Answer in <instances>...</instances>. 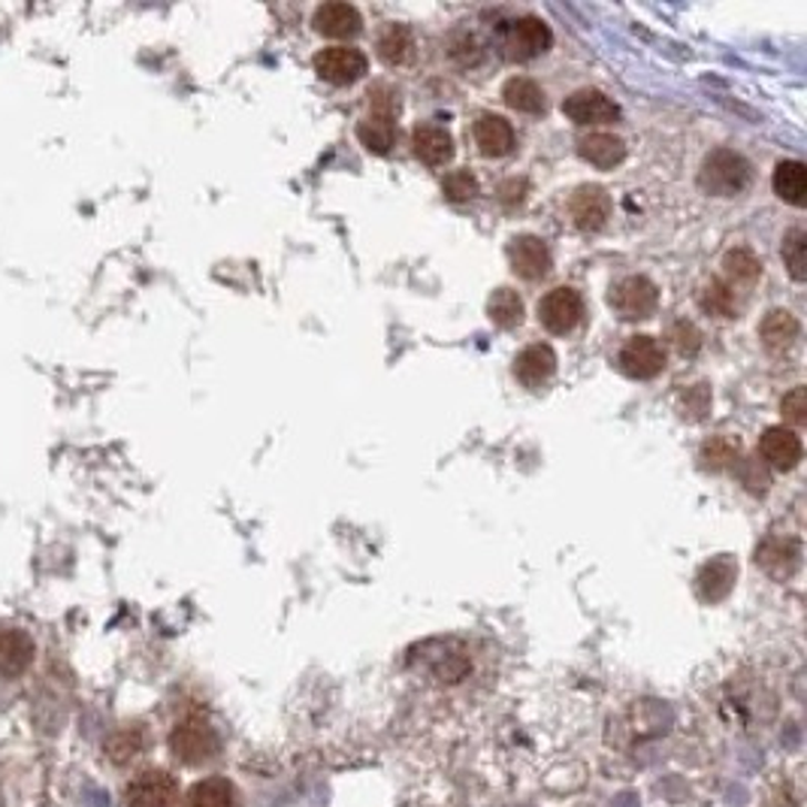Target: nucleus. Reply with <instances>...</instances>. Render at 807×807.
I'll return each mask as SVG.
<instances>
[{
  "instance_id": "nucleus-9",
  "label": "nucleus",
  "mask_w": 807,
  "mask_h": 807,
  "mask_svg": "<svg viewBox=\"0 0 807 807\" xmlns=\"http://www.w3.org/2000/svg\"><path fill=\"white\" fill-rule=\"evenodd\" d=\"M617 366L623 376L647 381L665 369V348L653 336H632L630 343L620 348Z\"/></svg>"
},
{
  "instance_id": "nucleus-17",
  "label": "nucleus",
  "mask_w": 807,
  "mask_h": 807,
  "mask_svg": "<svg viewBox=\"0 0 807 807\" xmlns=\"http://www.w3.org/2000/svg\"><path fill=\"white\" fill-rule=\"evenodd\" d=\"M556 372V355L551 345L535 343L527 345L518 357H514V376L523 388H542Z\"/></svg>"
},
{
  "instance_id": "nucleus-16",
  "label": "nucleus",
  "mask_w": 807,
  "mask_h": 807,
  "mask_svg": "<svg viewBox=\"0 0 807 807\" xmlns=\"http://www.w3.org/2000/svg\"><path fill=\"white\" fill-rule=\"evenodd\" d=\"M756 563L763 565V572H768L777 581L796 575L798 563H801V548L796 539H786V535H772L759 544L756 551Z\"/></svg>"
},
{
  "instance_id": "nucleus-4",
  "label": "nucleus",
  "mask_w": 807,
  "mask_h": 807,
  "mask_svg": "<svg viewBox=\"0 0 807 807\" xmlns=\"http://www.w3.org/2000/svg\"><path fill=\"white\" fill-rule=\"evenodd\" d=\"M539 321L553 336H569L584 321V297L575 288H553L539 303Z\"/></svg>"
},
{
  "instance_id": "nucleus-22",
  "label": "nucleus",
  "mask_w": 807,
  "mask_h": 807,
  "mask_svg": "<svg viewBox=\"0 0 807 807\" xmlns=\"http://www.w3.org/2000/svg\"><path fill=\"white\" fill-rule=\"evenodd\" d=\"M798 330H801V324H798V318L793 311L775 309L768 311L763 318V324H759V339H763V345L768 351L780 355L786 348H793V343L798 339Z\"/></svg>"
},
{
  "instance_id": "nucleus-11",
  "label": "nucleus",
  "mask_w": 807,
  "mask_h": 807,
  "mask_svg": "<svg viewBox=\"0 0 807 807\" xmlns=\"http://www.w3.org/2000/svg\"><path fill=\"white\" fill-rule=\"evenodd\" d=\"M563 115L575 124H611L620 119V106L599 89H578L563 100Z\"/></svg>"
},
{
  "instance_id": "nucleus-36",
  "label": "nucleus",
  "mask_w": 807,
  "mask_h": 807,
  "mask_svg": "<svg viewBox=\"0 0 807 807\" xmlns=\"http://www.w3.org/2000/svg\"><path fill=\"white\" fill-rule=\"evenodd\" d=\"M369 112L381 115V119H394L399 112V94L397 89H390L388 82H378L369 89Z\"/></svg>"
},
{
  "instance_id": "nucleus-34",
  "label": "nucleus",
  "mask_w": 807,
  "mask_h": 807,
  "mask_svg": "<svg viewBox=\"0 0 807 807\" xmlns=\"http://www.w3.org/2000/svg\"><path fill=\"white\" fill-rule=\"evenodd\" d=\"M478 191H481V185H478V178L469 170H451L442 178V194L451 203H469L472 197H478Z\"/></svg>"
},
{
  "instance_id": "nucleus-5",
  "label": "nucleus",
  "mask_w": 807,
  "mask_h": 807,
  "mask_svg": "<svg viewBox=\"0 0 807 807\" xmlns=\"http://www.w3.org/2000/svg\"><path fill=\"white\" fill-rule=\"evenodd\" d=\"M311 64H315V73L330 85H351L357 79H364L369 70V61L355 45H327L315 55Z\"/></svg>"
},
{
  "instance_id": "nucleus-29",
  "label": "nucleus",
  "mask_w": 807,
  "mask_h": 807,
  "mask_svg": "<svg viewBox=\"0 0 807 807\" xmlns=\"http://www.w3.org/2000/svg\"><path fill=\"white\" fill-rule=\"evenodd\" d=\"M487 315L490 321L502 327V330H511L523 321V299L518 297V290L511 288H497L487 299Z\"/></svg>"
},
{
  "instance_id": "nucleus-20",
  "label": "nucleus",
  "mask_w": 807,
  "mask_h": 807,
  "mask_svg": "<svg viewBox=\"0 0 807 807\" xmlns=\"http://www.w3.org/2000/svg\"><path fill=\"white\" fill-rule=\"evenodd\" d=\"M578 155L596 170H614L626 157V145L614 133H590L578 140Z\"/></svg>"
},
{
  "instance_id": "nucleus-37",
  "label": "nucleus",
  "mask_w": 807,
  "mask_h": 807,
  "mask_svg": "<svg viewBox=\"0 0 807 807\" xmlns=\"http://www.w3.org/2000/svg\"><path fill=\"white\" fill-rule=\"evenodd\" d=\"M780 411H784V418L793 423V427H801L807 420V394L805 388H793L780 399Z\"/></svg>"
},
{
  "instance_id": "nucleus-15",
  "label": "nucleus",
  "mask_w": 807,
  "mask_h": 807,
  "mask_svg": "<svg viewBox=\"0 0 807 807\" xmlns=\"http://www.w3.org/2000/svg\"><path fill=\"white\" fill-rule=\"evenodd\" d=\"M735 578H738V565H735V560L726 556V553H719V556H714V560H708V563L698 569L696 575L698 599L708 602V605L723 602V599L732 593Z\"/></svg>"
},
{
  "instance_id": "nucleus-24",
  "label": "nucleus",
  "mask_w": 807,
  "mask_h": 807,
  "mask_svg": "<svg viewBox=\"0 0 807 807\" xmlns=\"http://www.w3.org/2000/svg\"><path fill=\"white\" fill-rule=\"evenodd\" d=\"M723 273L729 278V288H753L763 278V261L750 248H732L723 257Z\"/></svg>"
},
{
  "instance_id": "nucleus-35",
  "label": "nucleus",
  "mask_w": 807,
  "mask_h": 807,
  "mask_svg": "<svg viewBox=\"0 0 807 807\" xmlns=\"http://www.w3.org/2000/svg\"><path fill=\"white\" fill-rule=\"evenodd\" d=\"M711 411L708 385H693L681 394V415L686 420H702Z\"/></svg>"
},
{
  "instance_id": "nucleus-26",
  "label": "nucleus",
  "mask_w": 807,
  "mask_h": 807,
  "mask_svg": "<svg viewBox=\"0 0 807 807\" xmlns=\"http://www.w3.org/2000/svg\"><path fill=\"white\" fill-rule=\"evenodd\" d=\"M502 100L505 106L514 112H527V115H539L544 110V91L539 89L535 79L514 76L502 85Z\"/></svg>"
},
{
  "instance_id": "nucleus-23",
  "label": "nucleus",
  "mask_w": 807,
  "mask_h": 807,
  "mask_svg": "<svg viewBox=\"0 0 807 807\" xmlns=\"http://www.w3.org/2000/svg\"><path fill=\"white\" fill-rule=\"evenodd\" d=\"M775 194L789 206H805L807 194V170L801 161H780L772 176Z\"/></svg>"
},
{
  "instance_id": "nucleus-1",
  "label": "nucleus",
  "mask_w": 807,
  "mask_h": 807,
  "mask_svg": "<svg viewBox=\"0 0 807 807\" xmlns=\"http://www.w3.org/2000/svg\"><path fill=\"white\" fill-rule=\"evenodd\" d=\"M750 164L732 149H717L705 157L702 173H698V185L714 194V197H735L750 185Z\"/></svg>"
},
{
  "instance_id": "nucleus-3",
  "label": "nucleus",
  "mask_w": 807,
  "mask_h": 807,
  "mask_svg": "<svg viewBox=\"0 0 807 807\" xmlns=\"http://www.w3.org/2000/svg\"><path fill=\"white\" fill-rule=\"evenodd\" d=\"M609 303L623 321H644L660 306V288L647 276H626L611 288Z\"/></svg>"
},
{
  "instance_id": "nucleus-12",
  "label": "nucleus",
  "mask_w": 807,
  "mask_h": 807,
  "mask_svg": "<svg viewBox=\"0 0 807 807\" xmlns=\"http://www.w3.org/2000/svg\"><path fill=\"white\" fill-rule=\"evenodd\" d=\"M511 273L523 282H539L551 273V248L539 236H514L509 243Z\"/></svg>"
},
{
  "instance_id": "nucleus-31",
  "label": "nucleus",
  "mask_w": 807,
  "mask_h": 807,
  "mask_svg": "<svg viewBox=\"0 0 807 807\" xmlns=\"http://www.w3.org/2000/svg\"><path fill=\"white\" fill-rule=\"evenodd\" d=\"M698 303H702V309L717 315V318H735L738 315V299H735V290L726 282H711V285H705Z\"/></svg>"
},
{
  "instance_id": "nucleus-33",
  "label": "nucleus",
  "mask_w": 807,
  "mask_h": 807,
  "mask_svg": "<svg viewBox=\"0 0 807 807\" xmlns=\"http://www.w3.org/2000/svg\"><path fill=\"white\" fill-rule=\"evenodd\" d=\"M784 261H786V269H789V276L796 278V282H805V276H807V233L801 231V227H796V231L786 233Z\"/></svg>"
},
{
  "instance_id": "nucleus-19",
  "label": "nucleus",
  "mask_w": 807,
  "mask_h": 807,
  "mask_svg": "<svg viewBox=\"0 0 807 807\" xmlns=\"http://www.w3.org/2000/svg\"><path fill=\"white\" fill-rule=\"evenodd\" d=\"M411 152L427 166H445L453 157L451 133L439 124H418L411 131Z\"/></svg>"
},
{
  "instance_id": "nucleus-6",
  "label": "nucleus",
  "mask_w": 807,
  "mask_h": 807,
  "mask_svg": "<svg viewBox=\"0 0 807 807\" xmlns=\"http://www.w3.org/2000/svg\"><path fill=\"white\" fill-rule=\"evenodd\" d=\"M551 43V28L539 16H520L518 22H511L505 40H502V49L511 61H532V58L544 55Z\"/></svg>"
},
{
  "instance_id": "nucleus-8",
  "label": "nucleus",
  "mask_w": 807,
  "mask_h": 807,
  "mask_svg": "<svg viewBox=\"0 0 807 807\" xmlns=\"http://www.w3.org/2000/svg\"><path fill=\"white\" fill-rule=\"evenodd\" d=\"M178 798L176 777L161 768L136 775L124 789V807H173Z\"/></svg>"
},
{
  "instance_id": "nucleus-13",
  "label": "nucleus",
  "mask_w": 807,
  "mask_h": 807,
  "mask_svg": "<svg viewBox=\"0 0 807 807\" xmlns=\"http://www.w3.org/2000/svg\"><path fill=\"white\" fill-rule=\"evenodd\" d=\"M472 136H476L478 152L484 157H505L514 152L518 145V136H514V127H511L509 119H502L497 112H484L478 115L476 127H472Z\"/></svg>"
},
{
  "instance_id": "nucleus-18",
  "label": "nucleus",
  "mask_w": 807,
  "mask_h": 807,
  "mask_svg": "<svg viewBox=\"0 0 807 807\" xmlns=\"http://www.w3.org/2000/svg\"><path fill=\"white\" fill-rule=\"evenodd\" d=\"M311 24H315V31L324 33V37H333V40H348V37H357V33L364 31L360 12L351 3H339V0L318 7Z\"/></svg>"
},
{
  "instance_id": "nucleus-21",
  "label": "nucleus",
  "mask_w": 807,
  "mask_h": 807,
  "mask_svg": "<svg viewBox=\"0 0 807 807\" xmlns=\"http://www.w3.org/2000/svg\"><path fill=\"white\" fill-rule=\"evenodd\" d=\"M33 660L31 635L22 630H0V677H19Z\"/></svg>"
},
{
  "instance_id": "nucleus-25",
  "label": "nucleus",
  "mask_w": 807,
  "mask_h": 807,
  "mask_svg": "<svg viewBox=\"0 0 807 807\" xmlns=\"http://www.w3.org/2000/svg\"><path fill=\"white\" fill-rule=\"evenodd\" d=\"M415 55V37L406 24H388L378 37V58L388 67L409 64Z\"/></svg>"
},
{
  "instance_id": "nucleus-30",
  "label": "nucleus",
  "mask_w": 807,
  "mask_h": 807,
  "mask_svg": "<svg viewBox=\"0 0 807 807\" xmlns=\"http://www.w3.org/2000/svg\"><path fill=\"white\" fill-rule=\"evenodd\" d=\"M738 453H742L738 439H732V436H714V439L702 445V463H705V469L723 472V469H735V466L742 463Z\"/></svg>"
},
{
  "instance_id": "nucleus-27",
  "label": "nucleus",
  "mask_w": 807,
  "mask_h": 807,
  "mask_svg": "<svg viewBox=\"0 0 807 807\" xmlns=\"http://www.w3.org/2000/svg\"><path fill=\"white\" fill-rule=\"evenodd\" d=\"M357 140L372 152V155H388L397 140V127L394 119H381V115H366L364 122H357Z\"/></svg>"
},
{
  "instance_id": "nucleus-7",
  "label": "nucleus",
  "mask_w": 807,
  "mask_h": 807,
  "mask_svg": "<svg viewBox=\"0 0 807 807\" xmlns=\"http://www.w3.org/2000/svg\"><path fill=\"white\" fill-rule=\"evenodd\" d=\"M418 663L430 672L439 684H457L469 675V653L457 642H427L418 647Z\"/></svg>"
},
{
  "instance_id": "nucleus-32",
  "label": "nucleus",
  "mask_w": 807,
  "mask_h": 807,
  "mask_svg": "<svg viewBox=\"0 0 807 807\" xmlns=\"http://www.w3.org/2000/svg\"><path fill=\"white\" fill-rule=\"evenodd\" d=\"M145 747V735L140 729H119L106 744V753L115 765L133 763Z\"/></svg>"
},
{
  "instance_id": "nucleus-38",
  "label": "nucleus",
  "mask_w": 807,
  "mask_h": 807,
  "mask_svg": "<svg viewBox=\"0 0 807 807\" xmlns=\"http://www.w3.org/2000/svg\"><path fill=\"white\" fill-rule=\"evenodd\" d=\"M738 478L744 481V487L750 490V493H765L768 490V472H765V466L763 463H756V460H744L742 466H738Z\"/></svg>"
},
{
  "instance_id": "nucleus-10",
  "label": "nucleus",
  "mask_w": 807,
  "mask_h": 807,
  "mask_svg": "<svg viewBox=\"0 0 807 807\" xmlns=\"http://www.w3.org/2000/svg\"><path fill=\"white\" fill-rule=\"evenodd\" d=\"M569 218L578 231H602L611 218V194L602 185H581L569 197Z\"/></svg>"
},
{
  "instance_id": "nucleus-39",
  "label": "nucleus",
  "mask_w": 807,
  "mask_h": 807,
  "mask_svg": "<svg viewBox=\"0 0 807 807\" xmlns=\"http://www.w3.org/2000/svg\"><path fill=\"white\" fill-rule=\"evenodd\" d=\"M672 339H675V348L681 355H696L698 351V333L693 324H677L672 330Z\"/></svg>"
},
{
  "instance_id": "nucleus-2",
  "label": "nucleus",
  "mask_w": 807,
  "mask_h": 807,
  "mask_svg": "<svg viewBox=\"0 0 807 807\" xmlns=\"http://www.w3.org/2000/svg\"><path fill=\"white\" fill-rule=\"evenodd\" d=\"M218 747H222L218 732L200 717L182 719L176 729L170 732V750L182 765L210 763V759H215Z\"/></svg>"
},
{
  "instance_id": "nucleus-14",
  "label": "nucleus",
  "mask_w": 807,
  "mask_h": 807,
  "mask_svg": "<svg viewBox=\"0 0 807 807\" xmlns=\"http://www.w3.org/2000/svg\"><path fill=\"white\" fill-rule=\"evenodd\" d=\"M759 453H763V460L772 469H780V472H789V469H796L801 463V439H798L796 430H789V427H768L763 432V439H759Z\"/></svg>"
},
{
  "instance_id": "nucleus-28",
  "label": "nucleus",
  "mask_w": 807,
  "mask_h": 807,
  "mask_svg": "<svg viewBox=\"0 0 807 807\" xmlns=\"http://www.w3.org/2000/svg\"><path fill=\"white\" fill-rule=\"evenodd\" d=\"M185 807H236V789L224 777H206L191 789Z\"/></svg>"
}]
</instances>
